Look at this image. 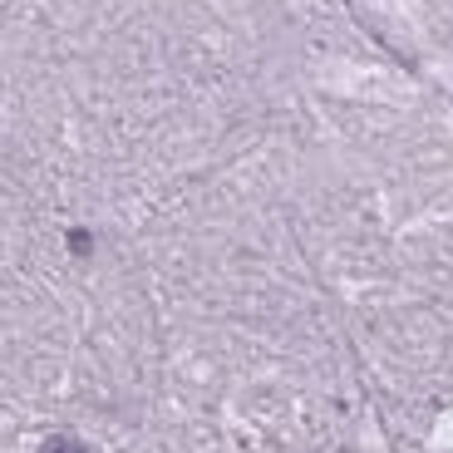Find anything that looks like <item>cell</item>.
Instances as JSON below:
<instances>
[{
    "mask_svg": "<svg viewBox=\"0 0 453 453\" xmlns=\"http://www.w3.org/2000/svg\"><path fill=\"white\" fill-rule=\"evenodd\" d=\"M40 453H89V449H84V443H74V439H50Z\"/></svg>",
    "mask_w": 453,
    "mask_h": 453,
    "instance_id": "obj_1",
    "label": "cell"
}]
</instances>
